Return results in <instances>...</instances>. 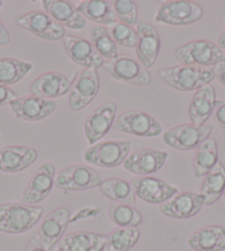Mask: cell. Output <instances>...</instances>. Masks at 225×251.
Masks as SVG:
<instances>
[{"instance_id": "cell-25", "label": "cell", "mask_w": 225, "mask_h": 251, "mask_svg": "<svg viewBox=\"0 0 225 251\" xmlns=\"http://www.w3.org/2000/svg\"><path fill=\"white\" fill-rule=\"evenodd\" d=\"M188 245L194 251H222L225 249V226H207L193 232Z\"/></svg>"}, {"instance_id": "cell-11", "label": "cell", "mask_w": 225, "mask_h": 251, "mask_svg": "<svg viewBox=\"0 0 225 251\" xmlns=\"http://www.w3.org/2000/svg\"><path fill=\"white\" fill-rule=\"evenodd\" d=\"M55 175L56 172L53 163L45 162L39 166L21 195V204L33 206L45 201L53 188Z\"/></svg>"}, {"instance_id": "cell-41", "label": "cell", "mask_w": 225, "mask_h": 251, "mask_svg": "<svg viewBox=\"0 0 225 251\" xmlns=\"http://www.w3.org/2000/svg\"><path fill=\"white\" fill-rule=\"evenodd\" d=\"M214 75L216 81L225 88V61L216 64L214 68Z\"/></svg>"}, {"instance_id": "cell-21", "label": "cell", "mask_w": 225, "mask_h": 251, "mask_svg": "<svg viewBox=\"0 0 225 251\" xmlns=\"http://www.w3.org/2000/svg\"><path fill=\"white\" fill-rule=\"evenodd\" d=\"M72 81L60 72H45L38 76L29 86L32 95L52 100L68 94L71 90Z\"/></svg>"}, {"instance_id": "cell-27", "label": "cell", "mask_w": 225, "mask_h": 251, "mask_svg": "<svg viewBox=\"0 0 225 251\" xmlns=\"http://www.w3.org/2000/svg\"><path fill=\"white\" fill-rule=\"evenodd\" d=\"M77 10L85 19L92 21L97 25L110 27L117 23V17L111 1L107 0H85L80 2Z\"/></svg>"}, {"instance_id": "cell-36", "label": "cell", "mask_w": 225, "mask_h": 251, "mask_svg": "<svg viewBox=\"0 0 225 251\" xmlns=\"http://www.w3.org/2000/svg\"><path fill=\"white\" fill-rule=\"evenodd\" d=\"M107 29L116 45L124 48H136L137 33L134 28L117 21L107 27Z\"/></svg>"}, {"instance_id": "cell-16", "label": "cell", "mask_w": 225, "mask_h": 251, "mask_svg": "<svg viewBox=\"0 0 225 251\" xmlns=\"http://www.w3.org/2000/svg\"><path fill=\"white\" fill-rule=\"evenodd\" d=\"M137 45L136 55L141 66L149 69L157 61L161 48L160 36L153 25L145 20H139L136 29Z\"/></svg>"}, {"instance_id": "cell-18", "label": "cell", "mask_w": 225, "mask_h": 251, "mask_svg": "<svg viewBox=\"0 0 225 251\" xmlns=\"http://www.w3.org/2000/svg\"><path fill=\"white\" fill-rule=\"evenodd\" d=\"M204 197L199 193H182L169 199L160 206V213L169 218L188 219L201 211L204 206Z\"/></svg>"}, {"instance_id": "cell-31", "label": "cell", "mask_w": 225, "mask_h": 251, "mask_svg": "<svg viewBox=\"0 0 225 251\" xmlns=\"http://www.w3.org/2000/svg\"><path fill=\"white\" fill-rule=\"evenodd\" d=\"M141 232L138 227H118L107 236L103 251H128L136 246Z\"/></svg>"}, {"instance_id": "cell-5", "label": "cell", "mask_w": 225, "mask_h": 251, "mask_svg": "<svg viewBox=\"0 0 225 251\" xmlns=\"http://www.w3.org/2000/svg\"><path fill=\"white\" fill-rule=\"evenodd\" d=\"M203 16L201 6L185 0H171L159 7L155 20L158 24L180 27L189 25L200 20Z\"/></svg>"}, {"instance_id": "cell-6", "label": "cell", "mask_w": 225, "mask_h": 251, "mask_svg": "<svg viewBox=\"0 0 225 251\" xmlns=\"http://www.w3.org/2000/svg\"><path fill=\"white\" fill-rule=\"evenodd\" d=\"M213 132V125L204 124L197 126L194 124H183L171 127L163 134L164 144L177 151L197 150Z\"/></svg>"}, {"instance_id": "cell-46", "label": "cell", "mask_w": 225, "mask_h": 251, "mask_svg": "<svg viewBox=\"0 0 225 251\" xmlns=\"http://www.w3.org/2000/svg\"><path fill=\"white\" fill-rule=\"evenodd\" d=\"M223 195H224V197H225V190H224V194Z\"/></svg>"}, {"instance_id": "cell-30", "label": "cell", "mask_w": 225, "mask_h": 251, "mask_svg": "<svg viewBox=\"0 0 225 251\" xmlns=\"http://www.w3.org/2000/svg\"><path fill=\"white\" fill-rule=\"evenodd\" d=\"M104 196L112 202L125 204L132 207L136 206V195L129 181L122 178H110L103 180L99 186Z\"/></svg>"}, {"instance_id": "cell-45", "label": "cell", "mask_w": 225, "mask_h": 251, "mask_svg": "<svg viewBox=\"0 0 225 251\" xmlns=\"http://www.w3.org/2000/svg\"><path fill=\"white\" fill-rule=\"evenodd\" d=\"M2 7V1H0V8Z\"/></svg>"}, {"instance_id": "cell-47", "label": "cell", "mask_w": 225, "mask_h": 251, "mask_svg": "<svg viewBox=\"0 0 225 251\" xmlns=\"http://www.w3.org/2000/svg\"><path fill=\"white\" fill-rule=\"evenodd\" d=\"M150 251H157V250H150Z\"/></svg>"}, {"instance_id": "cell-28", "label": "cell", "mask_w": 225, "mask_h": 251, "mask_svg": "<svg viewBox=\"0 0 225 251\" xmlns=\"http://www.w3.org/2000/svg\"><path fill=\"white\" fill-rule=\"evenodd\" d=\"M225 190V167L221 162L216 163V165L204 176L201 195L204 197V204L211 206L215 204L222 197Z\"/></svg>"}, {"instance_id": "cell-44", "label": "cell", "mask_w": 225, "mask_h": 251, "mask_svg": "<svg viewBox=\"0 0 225 251\" xmlns=\"http://www.w3.org/2000/svg\"><path fill=\"white\" fill-rule=\"evenodd\" d=\"M55 251H64V250H63V249H62V248H59V249H58V250H55Z\"/></svg>"}, {"instance_id": "cell-33", "label": "cell", "mask_w": 225, "mask_h": 251, "mask_svg": "<svg viewBox=\"0 0 225 251\" xmlns=\"http://www.w3.org/2000/svg\"><path fill=\"white\" fill-rule=\"evenodd\" d=\"M90 43L103 59L114 60L118 57L117 45L112 40L107 27L94 25L90 30Z\"/></svg>"}, {"instance_id": "cell-17", "label": "cell", "mask_w": 225, "mask_h": 251, "mask_svg": "<svg viewBox=\"0 0 225 251\" xmlns=\"http://www.w3.org/2000/svg\"><path fill=\"white\" fill-rule=\"evenodd\" d=\"M14 114L25 122H39L54 113L56 103L53 100L43 99L36 95L17 98L9 103Z\"/></svg>"}, {"instance_id": "cell-38", "label": "cell", "mask_w": 225, "mask_h": 251, "mask_svg": "<svg viewBox=\"0 0 225 251\" xmlns=\"http://www.w3.org/2000/svg\"><path fill=\"white\" fill-rule=\"evenodd\" d=\"M213 114L216 123H218L220 125V127L225 132V101H223V100L216 101Z\"/></svg>"}, {"instance_id": "cell-19", "label": "cell", "mask_w": 225, "mask_h": 251, "mask_svg": "<svg viewBox=\"0 0 225 251\" xmlns=\"http://www.w3.org/2000/svg\"><path fill=\"white\" fill-rule=\"evenodd\" d=\"M63 47L68 57L81 67L97 70L104 66V59L94 49L90 41L86 39L67 36L63 39Z\"/></svg>"}, {"instance_id": "cell-7", "label": "cell", "mask_w": 225, "mask_h": 251, "mask_svg": "<svg viewBox=\"0 0 225 251\" xmlns=\"http://www.w3.org/2000/svg\"><path fill=\"white\" fill-rule=\"evenodd\" d=\"M103 183L101 175L94 168L77 164L67 167L55 175L54 185L66 192H81V190L99 187Z\"/></svg>"}, {"instance_id": "cell-3", "label": "cell", "mask_w": 225, "mask_h": 251, "mask_svg": "<svg viewBox=\"0 0 225 251\" xmlns=\"http://www.w3.org/2000/svg\"><path fill=\"white\" fill-rule=\"evenodd\" d=\"M175 55L183 66L211 68L225 61V53L218 45L202 39L179 47L176 50Z\"/></svg>"}, {"instance_id": "cell-20", "label": "cell", "mask_w": 225, "mask_h": 251, "mask_svg": "<svg viewBox=\"0 0 225 251\" xmlns=\"http://www.w3.org/2000/svg\"><path fill=\"white\" fill-rule=\"evenodd\" d=\"M71 213L66 207H60L42 220L36 235L40 238L47 250H51L60 242L70 224Z\"/></svg>"}, {"instance_id": "cell-9", "label": "cell", "mask_w": 225, "mask_h": 251, "mask_svg": "<svg viewBox=\"0 0 225 251\" xmlns=\"http://www.w3.org/2000/svg\"><path fill=\"white\" fill-rule=\"evenodd\" d=\"M112 129L140 137H155L162 132L161 124L153 116L140 110L123 112L115 120Z\"/></svg>"}, {"instance_id": "cell-1", "label": "cell", "mask_w": 225, "mask_h": 251, "mask_svg": "<svg viewBox=\"0 0 225 251\" xmlns=\"http://www.w3.org/2000/svg\"><path fill=\"white\" fill-rule=\"evenodd\" d=\"M159 76L170 88L182 92L200 90L215 79L214 68L183 66V64L163 69L159 72Z\"/></svg>"}, {"instance_id": "cell-32", "label": "cell", "mask_w": 225, "mask_h": 251, "mask_svg": "<svg viewBox=\"0 0 225 251\" xmlns=\"http://www.w3.org/2000/svg\"><path fill=\"white\" fill-rule=\"evenodd\" d=\"M33 69V64L15 58L0 59V85L18 83Z\"/></svg>"}, {"instance_id": "cell-29", "label": "cell", "mask_w": 225, "mask_h": 251, "mask_svg": "<svg viewBox=\"0 0 225 251\" xmlns=\"http://www.w3.org/2000/svg\"><path fill=\"white\" fill-rule=\"evenodd\" d=\"M219 162V147L214 138L209 137L198 147L194 154V177L205 176Z\"/></svg>"}, {"instance_id": "cell-13", "label": "cell", "mask_w": 225, "mask_h": 251, "mask_svg": "<svg viewBox=\"0 0 225 251\" xmlns=\"http://www.w3.org/2000/svg\"><path fill=\"white\" fill-rule=\"evenodd\" d=\"M131 185L136 197L148 204H163L179 193L175 186L151 176L134 177Z\"/></svg>"}, {"instance_id": "cell-37", "label": "cell", "mask_w": 225, "mask_h": 251, "mask_svg": "<svg viewBox=\"0 0 225 251\" xmlns=\"http://www.w3.org/2000/svg\"><path fill=\"white\" fill-rule=\"evenodd\" d=\"M99 213H101V208H98V207H84V208H81L72 216L70 219V224L79 222V220L82 219L95 218Z\"/></svg>"}, {"instance_id": "cell-23", "label": "cell", "mask_w": 225, "mask_h": 251, "mask_svg": "<svg viewBox=\"0 0 225 251\" xmlns=\"http://www.w3.org/2000/svg\"><path fill=\"white\" fill-rule=\"evenodd\" d=\"M42 6L45 12L64 27L72 30H82L86 27V19L70 1L43 0Z\"/></svg>"}, {"instance_id": "cell-2", "label": "cell", "mask_w": 225, "mask_h": 251, "mask_svg": "<svg viewBox=\"0 0 225 251\" xmlns=\"http://www.w3.org/2000/svg\"><path fill=\"white\" fill-rule=\"evenodd\" d=\"M43 209L38 206L9 202L0 205V231L10 235L27 232L40 222Z\"/></svg>"}, {"instance_id": "cell-26", "label": "cell", "mask_w": 225, "mask_h": 251, "mask_svg": "<svg viewBox=\"0 0 225 251\" xmlns=\"http://www.w3.org/2000/svg\"><path fill=\"white\" fill-rule=\"evenodd\" d=\"M107 236L90 231L68 233L60 240V248L64 251H103Z\"/></svg>"}, {"instance_id": "cell-34", "label": "cell", "mask_w": 225, "mask_h": 251, "mask_svg": "<svg viewBox=\"0 0 225 251\" xmlns=\"http://www.w3.org/2000/svg\"><path fill=\"white\" fill-rule=\"evenodd\" d=\"M111 220L118 227H138L142 223V215L135 207L117 202H110Z\"/></svg>"}, {"instance_id": "cell-43", "label": "cell", "mask_w": 225, "mask_h": 251, "mask_svg": "<svg viewBox=\"0 0 225 251\" xmlns=\"http://www.w3.org/2000/svg\"><path fill=\"white\" fill-rule=\"evenodd\" d=\"M218 46L221 48V49H224L225 50V30H224L222 33H221V36L219 37Z\"/></svg>"}, {"instance_id": "cell-15", "label": "cell", "mask_w": 225, "mask_h": 251, "mask_svg": "<svg viewBox=\"0 0 225 251\" xmlns=\"http://www.w3.org/2000/svg\"><path fill=\"white\" fill-rule=\"evenodd\" d=\"M168 157L167 151L142 149L129 154L123 163V167L137 176H150L161 170Z\"/></svg>"}, {"instance_id": "cell-24", "label": "cell", "mask_w": 225, "mask_h": 251, "mask_svg": "<svg viewBox=\"0 0 225 251\" xmlns=\"http://www.w3.org/2000/svg\"><path fill=\"white\" fill-rule=\"evenodd\" d=\"M215 104L216 97L213 86L207 84L198 90L189 106V116L192 124L197 126L204 125L210 116L213 114Z\"/></svg>"}, {"instance_id": "cell-35", "label": "cell", "mask_w": 225, "mask_h": 251, "mask_svg": "<svg viewBox=\"0 0 225 251\" xmlns=\"http://www.w3.org/2000/svg\"><path fill=\"white\" fill-rule=\"evenodd\" d=\"M112 8L119 23L127 25L129 27H135L139 23L137 3L134 0H115L112 2Z\"/></svg>"}, {"instance_id": "cell-10", "label": "cell", "mask_w": 225, "mask_h": 251, "mask_svg": "<svg viewBox=\"0 0 225 251\" xmlns=\"http://www.w3.org/2000/svg\"><path fill=\"white\" fill-rule=\"evenodd\" d=\"M99 75L97 70L84 69L74 77L68 92V107L73 112L85 109L97 97L99 91Z\"/></svg>"}, {"instance_id": "cell-42", "label": "cell", "mask_w": 225, "mask_h": 251, "mask_svg": "<svg viewBox=\"0 0 225 251\" xmlns=\"http://www.w3.org/2000/svg\"><path fill=\"white\" fill-rule=\"evenodd\" d=\"M10 43V33L6 28V25L0 20V47L8 46Z\"/></svg>"}, {"instance_id": "cell-22", "label": "cell", "mask_w": 225, "mask_h": 251, "mask_svg": "<svg viewBox=\"0 0 225 251\" xmlns=\"http://www.w3.org/2000/svg\"><path fill=\"white\" fill-rule=\"evenodd\" d=\"M38 159V152L33 147L11 145L0 150V172L15 174L33 165Z\"/></svg>"}, {"instance_id": "cell-4", "label": "cell", "mask_w": 225, "mask_h": 251, "mask_svg": "<svg viewBox=\"0 0 225 251\" xmlns=\"http://www.w3.org/2000/svg\"><path fill=\"white\" fill-rule=\"evenodd\" d=\"M131 141H108L96 143L83 153V158L92 165L103 168L117 167L125 162L131 152Z\"/></svg>"}, {"instance_id": "cell-12", "label": "cell", "mask_w": 225, "mask_h": 251, "mask_svg": "<svg viewBox=\"0 0 225 251\" xmlns=\"http://www.w3.org/2000/svg\"><path fill=\"white\" fill-rule=\"evenodd\" d=\"M17 24L33 36L46 41H59L66 37L63 25L41 10L30 11L20 16Z\"/></svg>"}, {"instance_id": "cell-39", "label": "cell", "mask_w": 225, "mask_h": 251, "mask_svg": "<svg viewBox=\"0 0 225 251\" xmlns=\"http://www.w3.org/2000/svg\"><path fill=\"white\" fill-rule=\"evenodd\" d=\"M17 99V94L14 90H11L8 86L0 85V107L9 105V103Z\"/></svg>"}, {"instance_id": "cell-14", "label": "cell", "mask_w": 225, "mask_h": 251, "mask_svg": "<svg viewBox=\"0 0 225 251\" xmlns=\"http://www.w3.org/2000/svg\"><path fill=\"white\" fill-rule=\"evenodd\" d=\"M117 114V104L107 101L95 109L84 123V133L90 146L96 144L112 128Z\"/></svg>"}, {"instance_id": "cell-40", "label": "cell", "mask_w": 225, "mask_h": 251, "mask_svg": "<svg viewBox=\"0 0 225 251\" xmlns=\"http://www.w3.org/2000/svg\"><path fill=\"white\" fill-rule=\"evenodd\" d=\"M27 251H49V250L45 248V246L43 245V242L40 240V238H39L37 235H34L29 241Z\"/></svg>"}, {"instance_id": "cell-8", "label": "cell", "mask_w": 225, "mask_h": 251, "mask_svg": "<svg viewBox=\"0 0 225 251\" xmlns=\"http://www.w3.org/2000/svg\"><path fill=\"white\" fill-rule=\"evenodd\" d=\"M103 67L112 79L134 86H147L153 81L148 69L131 57H117L104 62Z\"/></svg>"}]
</instances>
